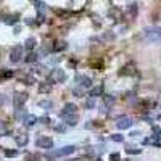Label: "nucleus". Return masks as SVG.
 I'll use <instances>...</instances> for the list:
<instances>
[{
	"label": "nucleus",
	"mask_w": 161,
	"mask_h": 161,
	"mask_svg": "<svg viewBox=\"0 0 161 161\" xmlns=\"http://www.w3.org/2000/svg\"><path fill=\"white\" fill-rule=\"evenodd\" d=\"M74 150H76L74 145H66V147H63V148H60V150H55L53 156H68V155H71V153H74Z\"/></svg>",
	"instance_id": "nucleus-4"
},
{
	"label": "nucleus",
	"mask_w": 161,
	"mask_h": 161,
	"mask_svg": "<svg viewBox=\"0 0 161 161\" xmlns=\"http://www.w3.org/2000/svg\"><path fill=\"white\" fill-rule=\"evenodd\" d=\"M36 145L40 147V148L49 150V148H52V147H53V140L50 139V137H39V139L36 140Z\"/></svg>",
	"instance_id": "nucleus-3"
},
{
	"label": "nucleus",
	"mask_w": 161,
	"mask_h": 161,
	"mask_svg": "<svg viewBox=\"0 0 161 161\" xmlns=\"http://www.w3.org/2000/svg\"><path fill=\"white\" fill-rule=\"evenodd\" d=\"M102 92H103V87H102V85H97V87H94L90 90V97H98V95H102Z\"/></svg>",
	"instance_id": "nucleus-13"
},
{
	"label": "nucleus",
	"mask_w": 161,
	"mask_h": 161,
	"mask_svg": "<svg viewBox=\"0 0 161 161\" xmlns=\"http://www.w3.org/2000/svg\"><path fill=\"white\" fill-rule=\"evenodd\" d=\"M27 142H29V137H27L26 134H19L18 137H16V143H18V147H24V145H27Z\"/></svg>",
	"instance_id": "nucleus-12"
},
{
	"label": "nucleus",
	"mask_w": 161,
	"mask_h": 161,
	"mask_svg": "<svg viewBox=\"0 0 161 161\" xmlns=\"http://www.w3.org/2000/svg\"><path fill=\"white\" fill-rule=\"evenodd\" d=\"M36 6H37L39 10H42V11L45 10V3H42V2H36Z\"/></svg>",
	"instance_id": "nucleus-21"
},
{
	"label": "nucleus",
	"mask_w": 161,
	"mask_h": 161,
	"mask_svg": "<svg viewBox=\"0 0 161 161\" xmlns=\"http://www.w3.org/2000/svg\"><path fill=\"white\" fill-rule=\"evenodd\" d=\"M95 107V102H94V98H90V100H87V103H85V108H94Z\"/></svg>",
	"instance_id": "nucleus-18"
},
{
	"label": "nucleus",
	"mask_w": 161,
	"mask_h": 161,
	"mask_svg": "<svg viewBox=\"0 0 161 161\" xmlns=\"http://www.w3.org/2000/svg\"><path fill=\"white\" fill-rule=\"evenodd\" d=\"M103 100H105V103H108V105H109V103H113V102H114V98L109 97V95H107V97H105Z\"/></svg>",
	"instance_id": "nucleus-23"
},
{
	"label": "nucleus",
	"mask_w": 161,
	"mask_h": 161,
	"mask_svg": "<svg viewBox=\"0 0 161 161\" xmlns=\"http://www.w3.org/2000/svg\"><path fill=\"white\" fill-rule=\"evenodd\" d=\"M76 109H77V107L74 103H66L64 105V111L61 114H76Z\"/></svg>",
	"instance_id": "nucleus-10"
},
{
	"label": "nucleus",
	"mask_w": 161,
	"mask_h": 161,
	"mask_svg": "<svg viewBox=\"0 0 161 161\" xmlns=\"http://www.w3.org/2000/svg\"><path fill=\"white\" fill-rule=\"evenodd\" d=\"M5 127H6L5 122H0V131H5Z\"/></svg>",
	"instance_id": "nucleus-27"
},
{
	"label": "nucleus",
	"mask_w": 161,
	"mask_h": 161,
	"mask_svg": "<svg viewBox=\"0 0 161 161\" xmlns=\"http://www.w3.org/2000/svg\"><path fill=\"white\" fill-rule=\"evenodd\" d=\"M109 160L111 161H119V153H113V155H109Z\"/></svg>",
	"instance_id": "nucleus-20"
},
{
	"label": "nucleus",
	"mask_w": 161,
	"mask_h": 161,
	"mask_svg": "<svg viewBox=\"0 0 161 161\" xmlns=\"http://www.w3.org/2000/svg\"><path fill=\"white\" fill-rule=\"evenodd\" d=\"M39 105H40V107H42V108H52V102H47V100H42V102H39Z\"/></svg>",
	"instance_id": "nucleus-15"
},
{
	"label": "nucleus",
	"mask_w": 161,
	"mask_h": 161,
	"mask_svg": "<svg viewBox=\"0 0 161 161\" xmlns=\"http://www.w3.org/2000/svg\"><path fill=\"white\" fill-rule=\"evenodd\" d=\"M26 160L27 161H37V160H40V158H39V155H27Z\"/></svg>",
	"instance_id": "nucleus-19"
},
{
	"label": "nucleus",
	"mask_w": 161,
	"mask_h": 161,
	"mask_svg": "<svg viewBox=\"0 0 161 161\" xmlns=\"http://www.w3.org/2000/svg\"><path fill=\"white\" fill-rule=\"evenodd\" d=\"M26 94H16L15 95V107L16 108H19V107H23V103L26 102Z\"/></svg>",
	"instance_id": "nucleus-9"
},
{
	"label": "nucleus",
	"mask_w": 161,
	"mask_h": 161,
	"mask_svg": "<svg viewBox=\"0 0 161 161\" xmlns=\"http://www.w3.org/2000/svg\"><path fill=\"white\" fill-rule=\"evenodd\" d=\"M143 36L150 42H158L161 44V27H147L143 31Z\"/></svg>",
	"instance_id": "nucleus-1"
},
{
	"label": "nucleus",
	"mask_w": 161,
	"mask_h": 161,
	"mask_svg": "<svg viewBox=\"0 0 161 161\" xmlns=\"http://www.w3.org/2000/svg\"><path fill=\"white\" fill-rule=\"evenodd\" d=\"M111 140H114V142H122V140H124V137L119 135V134H114V135H111Z\"/></svg>",
	"instance_id": "nucleus-17"
},
{
	"label": "nucleus",
	"mask_w": 161,
	"mask_h": 161,
	"mask_svg": "<svg viewBox=\"0 0 161 161\" xmlns=\"http://www.w3.org/2000/svg\"><path fill=\"white\" fill-rule=\"evenodd\" d=\"M52 77H53L55 82H58V84H61V82L66 81V74H64L63 69H55L52 73Z\"/></svg>",
	"instance_id": "nucleus-6"
},
{
	"label": "nucleus",
	"mask_w": 161,
	"mask_h": 161,
	"mask_svg": "<svg viewBox=\"0 0 161 161\" xmlns=\"http://www.w3.org/2000/svg\"><path fill=\"white\" fill-rule=\"evenodd\" d=\"M36 58H37V57H36V55H34V53H31V55H29V57H27V58H26V61H29V63H32V61H36Z\"/></svg>",
	"instance_id": "nucleus-22"
},
{
	"label": "nucleus",
	"mask_w": 161,
	"mask_h": 161,
	"mask_svg": "<svg viewBox=\"0 0 161 161\" xmlns=\"http://www.w3.org/2000/svg\"><path fill=\"white\" fill-rule=\"evenodd\" d=\"M23 58V47H15V49L11 50V55H10V60L13 61V63H18L19 60Z\"/></svg>",
	"instance_id": "nucleus-5"
},
{
	"label": "nucleus",
	"mask_w": 161,
	"mask_h": 161,
	"mask_svg": "<svg viewBox=\"0 0 161 161\" xmlns=\"http://www.w3.org/2000/svg\"><path fill=\"white\" fill-rule=\"evenodd\" d=\"M49 85H42V87H40V90H42V92H47V90H49Z\"/></svg>",
	"instance_id": "nucleus-26"
},
{
	"label": "nucleus",
	"mask_w": 161,
	"mask_h": 161,
	"mask_svg": "<svg viewBox=\"0 0 161 161\" xmlns=\"http://www.w3.org/2000/svg\"><path fill=\"white\" fill-rule=\"evenodd\" d=\"M132 124H134V122H132V119L129 118V116H121V118L116 121V126H118V129H121V131L129 129Z\"/></svg>",
	"instance_id": "nucleus-2"
},
{
	"label": "nucleus",
	"mask_w": 161,
	"mask_h": 161,
	"mask_svg": "<svg viewBox=\"0 0 161 161\" xmlns=\"http://www.w3.org/2000/svg\"><path fill=\"white\" fill-rule=\"evenodd\" d=\"M37 121H39V119H37L34 114H27L24 118V126H26V127H34Z\"/></svg>",
	"instance_id": "nucleus-7"
},
{
	"label": "nucleus",
	"mask_w": 161,
	"mask_h": 161,
	"mask_svg": "<svg viewBox=\"0 0 161 161\" xmlns=\"http://www.w3.org/2000/svg\"><path fill=\"white\" fill-rule=\"evenodd\" d=\"M76 81L79 82L81 85H84V87H90V85H92V79H90V77H87V76H77Z\"/></svg>",
	"instance_id": "nucleus-11"
},
{
	"label": "nucleus",
	"mask_w": 161,
	"mask_h": 161,
	"mask_svg": "<svg viewBox=\"0 0 161 161\" xmlns=\"http://www.w3.org/2000/svg\"><path fill=\"white\" fill-rule=\"evenodd\" d=\"M5 156H18V150H6Z\"/></svg>",
	"instance_id": "nucleus-16"
},
{
	"label": "nucleus",
	"mask_w": 161,
	"mask_h": 161,
	"mask_svg": "<svg viewBox=\"0 0 161 161\" xmlns=\"http://www.w3.org/2000/svg\"><path fill=\"white\" fill-rule=\"evenodd\" d=\"M127 153H140V150H134V148H127Z\"/></svg>",
	"instance_id": "nucleus-24"
},
{
	"label": "nucleus",
	"mask_w": 161,
	"mask_h": 161,
	"mask_svg": "<svg viewBox=\"0 0 161 161\" xmlns=\"http://www.w3.org/2000/svg\"><path fill=\"white\" fill-rule=\"evenodd\" d=\"M61 118L64 119V124H68V126H74L77 122L76 114H61Z\"/></svg>",
	"instance_id": "nucleus-8"
},
{
	"label": "nucleus",
	"mask_w": 161,
	"mask_h": 161,
	"mask_svg": "<svg viewBox=\"0 0 161 161\" xmlns=\"http://www.w3.org/2000/svg\"><path fill=\"white\" fill-rule=\"evenodd\" d=\"M34 47H36V39H34V37H29V39L26 40V49L34 50Z\"/></svg>",
	"instance_id": "nucleus-14"
},
{
	"label": "nucleus",
	"mask_w": 161,
	"mask_h": 161,
	"mask_svg": "<svg viewBox=\"0 0 161 161\" xmlns=\"http://www.w3.org/2000/svg\"><path fill=\"white\" fill-rule=\"evenodd\" d=\"M40 121H42V122H44V124H47V122H49V121H50V119H49V118H47V116H44V118H40Z\"/></svg>",
	"instance_id": "nucleus-25"
}]
</instances>
